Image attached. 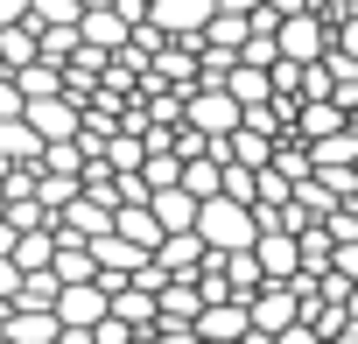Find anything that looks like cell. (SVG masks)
I'll use <instances>...</instances> for the list:
<instances>
[{
    "label": "cell",
    "instance_id": "cell-1",
    "mask_svg": "<svg viewBox=\"0 0 358 344\" xmlns=\"http://www.w3.org/2000/svg\"><path fill=\"white\" fill-rule=\"evenodd\" d=\"M197 232H204L218 253H239V246H253V239H260V211H253L246 197L218 190V197H204V204H197Z\"/></svg>",
    "mask_w": 358,
    "mask_h": 344
},
{
    "label": "cell",
    "instance_id": "cell-2",
    "mask_svg": "<svg viewBox=\"0 0 358 344\" xmlns=\"http://www.w3.org/2000/svg\"><path fill=\"white\" fill-rule=\"evenodd\" d=\"M57 316H64V344H92V330L113 316V288H106L99 274H92V281H64Z\"/></svg>",
    "mask_w": 358,
    "mask_h": 344
},
{
    "label": "cell",
    "instance_id": "cell-3",
    "mask_svg": "<svg viewBox=\"0 0 358 344\" xmlns=\"http://www.w3.org/2000/svg\"><path fill=\"white\" fill-rule=\"evenodd\" d=\"M246 302H253V337H267V344H281V337L295 330V316H302L295 281H260Z\"/></svg>",
    "mask_w": 358,
    "mask_h": 344
},
{
    "label": "cell",
    "instance_id": "cell-4",
    "mask_svg": "<svg viewBox=\"0 0 358 344\" xmlns=\"http://www.w3.org/2000/svg\"><path fill=\"white\" fill-rule=\"evenodd\" d=\"M274 43H281V57H295V64H316L330 43H337V29L316 15V8H302V15H281V29H274Z\"/></svg>",
    "mask_w": 358,
    "mask_h": 344
},
{
    "label": "cell",
    "instance_id": "cell-5",
    "mask_svg": "<svg viewBox=\"0 0 358 344\" xmlns=\"http://www.w3.org/2000/svg\"><path fill=\"white\" fill-rule=\"evenodd\" d=\"M183 120H190V127H204V134H232V127L246 120V106L232 99V85H190Z\"/></svg>",
    "mask_w": 358,
    "mask_h": 344
},
{
    "label": "cell",
    "instance_id": "cell-6",
    "mask_svg": "<svg viewBox=\"0 0 358 344\" xmlns=\"http://www.w3.org/2000/svg\"><path fill=\"white\" fill-rule=\"evenodd\" d=\"M113 218H120V204H106V197L78 190V197L57 211V239H99V232H113Z\"/></svg>",
    "mask_w": 358,
    "mask_h": 344
},
{
    "label": "cell",
    "instance_id": "cell-7",
    "mask_svg": "<svg viewBox=\"0 0 358 344\" xmlns=\"http://www.w3.org/2000/svg\"><path fill=\"white\" fill-rule=\"evenodd\" d=\"M253 253H260L267 281H295V274H302V232H288V225H260Z\"/></svg>",
    "mask_w": 358,
    "mask_h": 344
},
{
    "label": "cell",
    "instance_id": "cell-8",
    "mask_svg": "<svg viewBox=\"0 0 358 344\" xmlns=\"http://www.w3.org/2000/svg\"><path fill=\"white\" fill-rule=\"evenodd\" d=\"M29 120H36L43 141H71V134L85 127V106H78L71 92H43V99H29Z\"/></svg>",
    "mask_w": 358,
    "mask_h": 344
},
{
    "label": "cell",
    "instance_id": "cell-9",
    "mask_svg": "<svg viewBox=\"0 0 358 344\" xmlns=\"http://www.w3.org/2000/svg\"><path fill=\"white\" fill-rule=\"evenodd\" d=\"M155 260H162L169 274H197V267L211 260V239H204L197 225H183V232H162V246H155Z\"/></svg>",
    "mask_w": 358,
    "mask_h": 344
},
{
    "label": "cell",
    "instance_id": "cell-10",
    "mask_svg": "<svg viewBox=\"0 0 358 344\" xmlns=\"http://www.w3.org/2000/svg\"><path fill=\"white\" fill-rule=\"evenodd\" d=\"M8 337L15 344H64V316L57 309H36V302H15L8 309Z\"/></svg>",
    "mask_w": 358,
    "mask_h": 344
},
{
    "label": "cell",
    "instance_id": "cell-11",
    "mask_svg": "<svg viewBox=\"0 0 358 344\" xmlns=\"http://www.w3.org/2000/svg\"><path fill=\"white\" fill-rule=\"evenodd\" d=\"M148 15H155V22L169 29V36H197V29H204V22L218 15V0H155Z\"/></svg>",
    "mask_w": 358,
    "mask_h": 344
},
{
    "label": "cell",
    "instance_id": "cell-12",
    "mask_svg": "<svg viewBox=\"0 0 358 344\" xmlns=\"http://www.w3.org/2000/svg\"><path fill=\"white\" fill-rule=\"evenodd\" d=\"M337 127H351V106L330 92V99H302V120H295V134L302 141H323V134H337Z\"/></svg>",
    "mask_w": 358,
    "mask_h": 344
},
{
    "label": "cell",
    "instance_id": "cell-13",
    "mask_svg": "<svg viewBox=\"0 0 358 344\" xmlns=\"http://www.w3.org/2000/svg\"><path fill=\"white\" fill-rule=\"evenodd\" d=\"M113 316H127V323H134V337H148V330H155V316H162V295H155V288H141V281H127V288H113Z\"/></svg>",
    "mask_w": 358,
    "mask_h": 344
},
{
    "label": "cell",
    "instance_id": "cell-14",
    "mask_svg": "<svg viewBox=\"0 0 358 344\" xmlns=\"http://www.w3.org/2000/svg\"><path fill=\"white\" fill-rule=\"evenodd\" d=\"M15 260H22V274H29V267H50V260H57V218H50V225H29V232L15 239Z\"/></svg>",
    "mask_w": 358,
    "mask_h": 344
},
{
    "label": "cell",
    "instance_id": "cell-15",
    "mask_svg": "<svg viewBox=\"0 0 358 344\" xmlns=\"http://www.w3.org/2000/svg\"><path fill=\"white\" fill-rule=\"evenodd\" d=\"M274 148H281L274 134H260V127H246V120L232 127V162H253V169H267V162H274Z\"/></svg>",
    "mask_w": 358,
    "mask_h": 344
},
{
    "label": "cell",
    "instance_id": "cell-16",
    "mask_svg": "<svg viewBox=\"0 0 358 344\" xmlns=\"http://www.w3.org/2000/svg\"><path fill=\"white\" fill-rule=\"evenodd\" d=\"M330 253H337V239H330V225L316 218V225L302 232V267H309V274H323V267H330Z\"/></svg>",
    "mask_w": 358,
    "mask_h": 344
},
{
    "label": "cell",
    "instance_id": "cell-17",
    "mask_svg": "<svg viewBox=\"0 0 358 344\" xmlns=\"http://www.w3.org/2000/svg\"><path fill=\"white\" fill-rule=\"evenodd\" d=\"M36 29H57V22H85V0H29Z\"/></svg>",
    "mask_w": 358,
    "mask_h": 344
},
{
    "label": "cell",
    "instance_id": "cell-18",
    "mask_svg": "<svg viewBox=\"0 0 358 344\" xmlns=\"http://www.w3.org/2000/svg\"><path fill=\"white\" fill-rule=\"evenodd\" d=\"M330 92H337V78H330V57L302 64V99H330Z\"/></svg>",
    "mask_w": 358,
    "mask_h": 344
},
{
    "label": "cell",
    "instance_id": "cell-19",
    "mask_svg": "<svg viewBox=\"0 0 358 344\" xmlns=\"http://www.w3.org/2000/svg\"><path fill=\"white\" fill-rule=\"evenodd\" d=\"M267 71H274V92H302V64L295 57H274Z\"/></svg>",
    "mask_w": 358,
    "mask_h": 344
},
{
    "label": "cell",
    "instance_id": "cell-20",
    "mask_svg": "<svg viewBox=\"0 0 358 344\" xmlns=\"http://www.w3.org/2000/svg\"><path fill=\"white\" fill-rule=\"evenodd\" d=\"M15 295H22V260L0 253V302H15Z\"/></svg>",
    "mask_w": 358,
    "mask_h": 344
},
{
    "label": "cell",
    "instance_id": "cell-21",
    "mask_svg": "<svg viewBox=\"0 0 358 344\" xmlns=\"http://www.w3.org/2000/svg\"><path fill=\"white\" fill-rule=\"evenodd\" d=\"M337 50H351V57H358V15H351V22L337 29Z\"/></svg>",
    "mask_w": 358,
    "mask_h": 344
},
{
    "label": "cell",
    "instance_id": "cell-22",
    "mask_svg": "<svg viewBox=\"0 0 358 344\" xmlns=\"http://www.w3.org/2000/svg\"><path fill=\"white\" fill-rule=\"evenodd\" d=\"M29 15V0H0V29H8V22H22Z\"/></svg>",
    "mask_w": 358,
    "mask_h": 344
},
{
    "label": "cell",
    "instance_id": "cell-23",
    "mask_svg": "<svg viewBox=\"0 0 358 344\" xmlns=\"http://www.w3.org/2000/svg\"><path fill=\"white\" fill-rule=\"evenodd\" d=\"M0 218H8V190H0Z\"/></svg>",
    "mask_w": 358,
    "mask_h": 344
},
{
    "label": "cell",
    "instance_id": "cell-24",
    "mask_svg": "<svg viewBox=\"0 0 358 344\" xmlns=\"http://www.w3.org/2000/svg\"><path fill=\"white\" fill-rule=\"evenodd\" d=\"M0 169H8V162H0Z\"/></svg>",
    "mask_w": 358,
    "mask_h": 344
}]
</instances>
